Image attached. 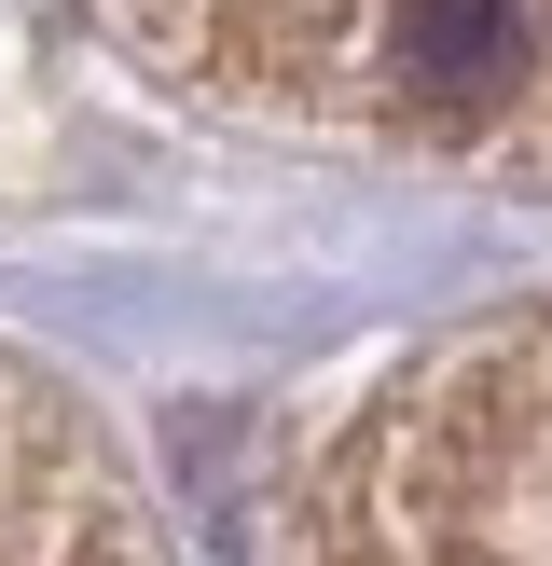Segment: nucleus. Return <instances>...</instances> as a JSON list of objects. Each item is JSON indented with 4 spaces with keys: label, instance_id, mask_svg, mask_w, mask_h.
I'll return each instance as SVG.
<instances>
[{
    "label": "nucleus",
    "instance_id": "f257e3e1",
    "mask_svg": "<svg viewBox=\"0 0 552 566\" xmlns=\"http://www.w3.org/2000/svg\"><path fill=\"white\" fill-rule=\"evenodd\" d=\"M110 42L221 125L428 180L552 193V0H97Z\"/></svg>",
    "mask_w": 552,
    "mask_h": 566
},
{
    "label": "nucleus",
    "instance_id": "f03ea898",
    "mask_svg": "<svg viewBox=\"0 0 552 566\" xmlns=\"http://www.w3.org/2000/svg\"><path fill=\"white\" fill-rule=\"evenodd\" d=\"M276 566H552V304L386 359L304 457Z\"/></svg>",
    "mask_w": 552,
    "mask_h": 566
},
{
    "label": "nucleus",
    "instance_id": "7ed1b4c3",
    "mask_svg": "<svg viewBox=\"0 0 552 566\" xmlns=\"http://www.w3.org/2000/svg\"><path fill=\"white\" fill-rule=\"evenodd\" d=\"M0 566H166L110 442L28 359H0Z\"/></svg>",
    "mask_w": 552,
    "mask_h": 566
}]
</instances>
